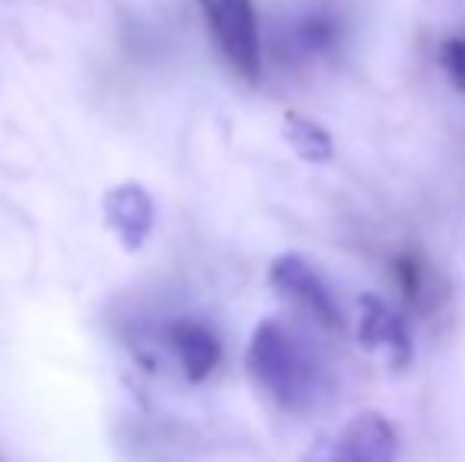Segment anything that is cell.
<instances>
[{
	"mask_svg": "<svg viewBox=\"0 0 465 462\" xmlns=\"http://www.w3.org/2000/svg\"><path fill=\"white\" fill-rule=\"evenodd\" d=\"M396 282H399V289H402V295L405 298H418L421 295V272H418V263L411 257H402V260H396Z\"/></svg>",
	"mask_w": 465,
	"mask_h": 462,
	"instance_id": "11",
	"label": "cell"
},
{
	"mask_svg": "<svg viewBox=\"0 0 465 462\" xmlns=\"http://www.w3.org/2000/svg\"><path fill=\"white\" fill-rule=\"evenodd\" d=\"M332 35H336V29H332L330 19L311 16L298 25V42L304 51H326L332 44Z\"/></svg>",
	"mask_w": 465,
	"mask_h": 462,
	"instance_id": "9",
	"label": "cell"
},
{
	"mask_svg": "<svg viewBox=\"0 0 465 462\" xmlns=\"http://www.w3.org/2000/svg\"><path fill=\"white\" fill-rule=\"evenodd\" d=\"M209 32L225 54V61L244 80L260 76V32L253 0H200Z\"/></svg>",
	"mask_w": 465,
	"mask_h": 462,
	"instance_id": "2",
	"label": "cell"
},
{
	"mask_svg": "<svg viewBox=\"0 0 465 462\" xmlns=\"http://www.w3.org/2000/svg\"><path fill=\"white\" fill-rule=\"evenodd\" d=\"M285 136L294 149H298L304 159H313V162H323L332 155V143L323 130L317 127L313 121H301V117L288 114V123H285Z\"/></svg>",
	"mask_w": 465,
	"mask_h": 462,
	"instance_id": "8",
	"label": "cell"
},
{
	"mask_svg": "<svg viewBox=\"0 0 465 462\" xmlns=\"http://www.w3.org/2000/svg\"><path fill=\"white\" fill-rule=\"evenodd\" d=\"M253 383L285 412H307L323 389V368L313 349L282 320H263L247 346Z\"/></svg>",
	"mask_w": 465,
	"mask_h": 462,
	"instance_id": "1",
	"label": "cell"
},
{
	"mask_svg": "<svg viewBox=\"0 0 465 462\" xmlns=\"http://www.w3.org/2000/svg\"><path fill=\"white\" fill-rule=\"evenodd\" d=\"M358 342L392 368H405L411 358V339L402 317L377 295L358 298Z\"/></svg>",
	"mask_w": 465,
	"mask_h": 462,
	"instance_id": "5",
	"label": "cell"
},
{
	"mask_svg": "<svg viewBox=\"0 0 465 462\" xmlns=\"http://www.w3.org/2000/svg\"><path fill=\"white\" fill-rule=\"evenodd\" d=\"M399 437L392 425L377 412L355 415L320 462H396Z\"/></svg>",
	"mask_w": 465,
	"mask_h": 462,
	"instance_id": "4",
	"label": "cell"
},
{
	"mask_svg": "<svg viewBox=\"0 0 465 462\" xmlns=\"http://www.w3.org/2000/svg\"><path fill=\"white\" fill-rule=\"evenodd\" d=\"M168 346H172L174 358H178L181 370L190 383H200L219 368L222 361V342L206 323L196 320H174L168 323L165 333Z\"/></svg>",
	"mask_w": 465,
	"mask_h": 462,
	"instance_id": "7",
	"label": "cell"
},
{
	"mask_svg": "<svg viewBox=\"0 0 465 462\" xmlns=\"http://www.w3.org/2000/svg\"><path fill=\"white\" fill-rule=\"evenodd\" d=\"M270 282L282 298H288L292 304H298L307 317H313L323 327L339 323L336 301H332L330 289L323 285V279L317 276L311 263L298 253H282L276 263L270 266Z\"/></svg>",
	"mask_w": 465,
	"mask_h": 462,
	"instance_id": "3",
	"label": "cell"
},
{
	"mask_svg": "<svg viewBox=\"0 0 465 462\" xmlns=\"http://www.w3.org/2000/svg\"><path fill=\"white\" fill-rule=\"evenodd\" d=\"M153 197L140 184H117L104 193V222L127 251H140L153 231Z\"/></svg>",
	"mask_w": 465,
	"mask_h": 462,
	"instance_id": "6",
	"label": "cell"
},
{
	"mask_svg": "<svg viewBox=\"0 0 465 462\" xmlns=\"http://www.w3.org/2000/svg\"><path fill=\"white\" fill-rule=\"evenodd\" d=\"M440 64L447 70V76L460 89H465V38H453L440 48Z\"/></svg>",
	"mask_w": 465,
	"mask_h": 462,
	"instance_id": "10",
	"label": "cell"
}]
</instances>
